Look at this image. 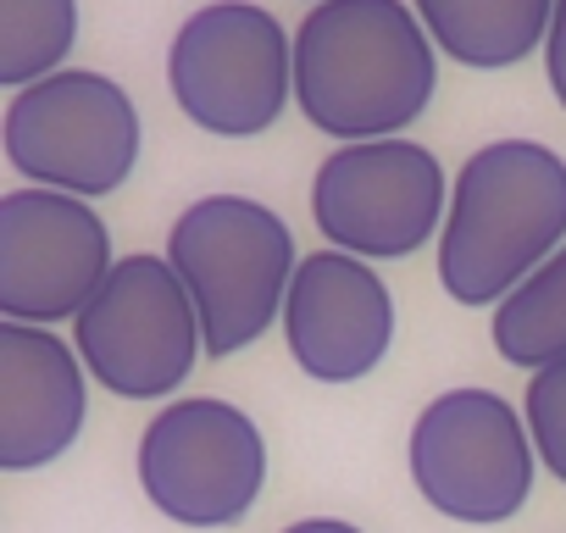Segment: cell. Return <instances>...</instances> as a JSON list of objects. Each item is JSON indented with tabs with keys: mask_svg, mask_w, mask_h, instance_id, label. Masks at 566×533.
I'll return each instance as SVG.
<instances>
[{
	"mask_svg": "<svg viewBox=\"0 0 566 533\" xmlns=\"http://www.w3.org/2000/svg\"><path fill=\"white\" fill-rule=\"evenodd\" d=\"M433 84V40L400 0H323L295 34V101L312 128L345 145L411 128Z\"/></svg>",
	"mask_w": 566,
	"mask_h": 533,
	"instance_id": "obj_1",
	"label": "cell"
},
{
	"mask_svg": "<svg viewBox=\"0 0 566 533\" xmlns=\"http://www.w3.org/2000/svg\"><path fill=\"white\" fill-rule=\"evenodd\" d=\"M566 244V161L533 139L483 145L450 195L439 284L461 306H500Z\"/></svg>",
	"mask_w": 566,
	"mask_h": 533,
	"instance_id": "obj_2",
	"label": "cell"
},
{
	"mask_svg": "<svg viewBox=\"0 0 566 533\" xmlns=\"http://www.w3.org/2000/svg\"><path fill=\"white\" fill-rule=\"evenodd\" d=\"M167 261L200 312L206 356H233L255 345L290 301L301 266L283 217L250 195L195 200L167 233Z\"/></svg>",
	"mask_w": 566,
	"mask_h": 533,
	"instance_id": "obj_3",
	"label": "cell"
},
{
	"mask_svg": "<svg viewBox=\"0 0 566 533\" xmlns=\"http://www.w3.org/2000/svg\"><path fill=\"white\" fill-rule=\"evenodd\" d=\"M167 90L178 112L222 139L266 134L295 95V45L266 7L217 0L184 18L167 45Z\"/></svg>",
	"mask_w": 566,
	"mask_h": 533,
	"instance_id": "obj_4",
	"label": "cell"
},
{
	"mask_svg": "<svg viewBox=\"0 0 566 533\" xmlns=\"http://www.w3.org/2000/svg\"><path fill=\"white\" fill-rule=\"evenodd\" d=\"M78 362L95 384H106L123 400H161L206 351L200 312L161 255H128L112 266L101 295L73 317Z\"/></svg>",
	"mask_w": 566,
	"mask_h": 533,
	"instance_id": "obj_5",
	"label": "cell"
},
{
	"mask_svg": "<svg viewBox=\"0 0 566 533\" xmlns=\"http://www.w3.org/2000/svg\"><path fill=\"white\" fill-rule=\"evenodd\" d=\"M7 161L56 195H112L139 161V112L101 73H51L7 106Z\"/></svg>",
	"mask_w": 566,
	"mask_h": 533,
	"instance_id": "obj_6",
	"label": "cell"
},
{
	"mask_svg": "<svg viewBox=\"0 0 566 533\" xmlns=\"http://www.w3.org/2000/svg\"><path fill=\"white\" fill-rule=\"evenodd\" d=\"M411 478L450 522H505L533 494V433L494 389H450L411 428Z\"/></svg>",
	"mask_w": 566,
	"mask_h": 533,
	"instance_id": "obj_7",
	"label": "cell"
},
{
	"mask_svg": "<svg viewBox=\"0 0 566 533\" xmlns=\"http://www.w3.org/2000/svg\"><path fill=\"white\" fill-rule=\"evenodd\" d=\"M139 483L161 516L228 527L266 483L261 428L228 400H178L139 439Z\"/></svg>",
	"mask_w": 566,
	"mask_h": 533,
	"instance_id": "obj_8",
	"label": "cell"
},
{
	"mask_svg": "<svg viewBox=\"0 0 566 533\" xmlns=\"http://www.w3.org/2000/svg\"><path fill=\"white\" fill-rule=\"evenodd\" d=\"M106 222L78 195L12 189L0 195V317L51 328L78 317L112 279Z\"/></svg>",
	"mask_w": 566,
	"mask_h": 533,
	"instance_id": "obj_9",
	"label": "cell"
},
{
	"mask_svg": "<svg viewBox=\"0 0 566 533\" xmlns=\"http://www.w3.org/2000/svg\"><path fill=\"white\" fill-rule=\"evenodd\" d=\"M312 217L345 255L395 261L439 233L444 173H439L433 150H422L411 139L345 145L317 167Z\"/></svg>",
	"mask_w": 566,
	"mask_h": 533,
	"instance_id": "obj_10",
	"label": "cell"
},
{
	"mask_svg": "<svg viewBox=\"0 0 566 533\" xmlns=\"http://www.w3.org/2000/svg\"><path fill=\"white\" fill-rule=\"evenodd\" d=\"M283 334H290V356L301 362V373H312L317 384H356L389 356V284L361 255L317 250L295 266L290 301H283Z\"/></svg>",
	"mask_w": 566,
	"mask_h": 533,
	"instance_id": "obj_11",
	"label": "cell"
},
{
	"mask_svg": "<svg viewBox=\"0 0 566 533\" xmlns=\"http://www.w3.org/2000/svg\"><path fill=\"white\" fill-rule=\"evenodd\" d=\"M84 362L29 323H0V467L56 461L84 428Z\"/></svg>",
	"mask_w": 566,
	"mask_h": 533,
	"instance_id": "obj_12",
	"label": "cell"
},
{
	"mask_svg": "<svg viewBox=\"0 0 566 533\" xmlns=\"http://www.w3.org/2000/svg\"><path fill=\"white\" fill-rule=\"evenodd\" d=\"M433 45L461 67H511L549 40L555 0H417Z\"/></svg>",
	"mask_w": 566,
	"mask_h": 533,
	"instance_id": "obj_13",
	"label": "cell"
},
{
	"mask_svg": "<svg viewBox=\"0 0 566 533\" xmlns=\"http://www.w3.org/2000/svg\"><path fill=\"white\" fill-rule=\"evenodd\" d=\"M494 345L511 367L527 373L566 362V244L494 306Z\"/></svg>",
	"mask_w": 566,
	"mask_h": 533,
	"instance_id": "obj_14",
	"label": "cell"
},
{
	"mask_svg": "<svg viewBox=\"0 0 566 533\" xmlns=\"http://www.w3.org/2000/svg\"><path fill=\"white\" fill-rule=\"evenodd\" d=\"M78 40L73 0H0V84L29 90L51 79Z\"/></svg>",
	"mask_w": 566,
	"mask_h": 533,
	"instance_id": "obj_15",
	"label": "cell"
},
{
	"mask_svg": "<svg viewBox=\"0 0 566 533\" xmlns=\"http://www.w3.org/2000/svg\"><path fill=\"white\" fill-rule=\"evenodd\" d=\"M522 400H527V406H522V422H527V433H533L538 461L566 483V362L533 373V384H527Z\"/></svg>",
	"mask_w": 566,
	"mask_h": 533,
	"instance_id": "obj_16",
	"label": "cell"
},
{
	"mask_svg": "<svg viewBox=\"0 0 566 533\" xmlns=\"http://www.w3.org/2000/svg\"><path fill=\"white\" fill-rule=\"evenodd\" d=\"M544 67H549V90L566 112V0H555V18H549V40H544Z\"/></svg>",
	"mask_w": 566,
	"mask_h": 533,
	"instance_id": "obj_17",
	"label": "cell"
},
{
	"mask_svg": "<svg viewBox=\"0 0 566 533\" xmlns=\"http://www.w3.org/2000/svg\"><path fill=\"white\" fill-rule=\"evenodd\" d=\"M283 533H361L356 522H339V516H306L295 527H283Z\"/></svg>",
	"mask_w": 566,
	"mask_h": 533,
	"instance_id": "obj_18",
	"label": "cell"
},
{
	"mask_svg": "<svg viewBox=\"0 0 566 533\" xmlns=\"http://www.w3.org/2000/svg\"><path fill=\"white\" fill-rule=\"evenodd\" d=\"M317 7H323V0H317Z\"/></svg>",
	"mask_w": 566,
	"mask_h": 533,
	"instance_id": "obj_19",
	"label": "cell"
}]
</instances>
